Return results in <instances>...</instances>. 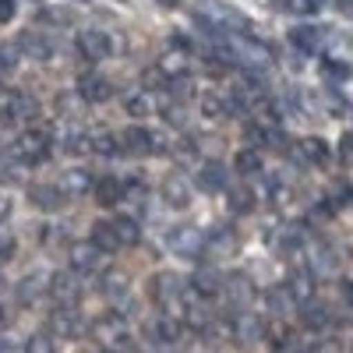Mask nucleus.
<instances>
[{"label":"nucleus","mask_w":353,"mask_h":353,"mask_svg":"<svg viewBox=\"0 0 353 353\" xmlns=\"http://www.w3.org/2000/svg\"><path fill=\"white\" fill-rule=\"evenodd\" d=\"M149 290H152V301H156L163 311H170V314H176V318L184 314V307H188V286L181 283V276L159 272V276H152Z\"/></svg>","instance_id":"nucleus-1"},{"label":"nucleus","mask_w":353,"mask_h":353,"mask_svg":"<svg viewBox=\"0 0 353 353\" xmlns=\"http://www.w3.org/2000/svg\"><path fill=\"white\" fill-rule=\"evenodd\" d=\"M92 336L103 346H110V350H134L138 346L131 329H128V321H124V314H113V311L92 321Z\"/></svg>","instance_id":"nucleus-2"},{"label":"nucleus","mask_w":353,"mask_h":353,"mask_svg":"<svg viewBox=\"0 0 353 353\" xmlns=\"http://www.w3.org/2000/svg\"><path fill=\"white\" fill-rule=\"evenodd\" d=\"M11 152H14L18 159H25L28 166L46 163L50 152H53V134H50V128H32V131H25V134L11 145Z\"/></svg>","instance_id":"nucleus-3"},{"label":"nucleus","mask_w":353,"mask_h":353,"mask_svg":"<svg viewBox=\"0 0 353 353\" xmlns=\"http://www.w3.org/2000/svg\"><path fill=\"white\" fill-rule=\"evenodd\" d=\"M39 117V103L25 92H14V88H4L0 92V121L4 124H32Z\"/></svg>","instance_id":"nucleus-4"},{"label":"nucleus","mask_w":353,"mask_h":353,"mask_svg":"<svg viewBox=\"0 0 353 353\" xmlns=\"http://www.w3.org/2000/svg\"><path fill=\"white\" fill-rule=\"evenodd\" d=\"M121 149H124L128 156H156V152H170V145L163 141V134L134 124V128H128V131L121 134Z\"/></svg>","instance_id":"nucleus-5"},{"label":"nucleus","mask_w":353,"mask_h":353,"mask_svg":"<svg viewBox=\"0 0 353 353\" xmlns=\"http://www.w3.org/2000/svg\"><path fill=\"white\" fill-rule=\"evenodd\" d=\"M166 248H170L176 258L198 261L201 251H205V233H198L194 226H173V230L166 233Z\"/></svg>","instance_id":"nucleus-6"},{"label":"nucleus","mask_w":353,"mask_h":353,"mask_svg":"<svg viewBox=\"0 0 353 353\" xmlns=\"http://www.w3.org/2000/svg\"><path fill=\"white\" fill-rule=\"evenodd\" d=\"M46 290H50V297H53V304H57V307H78L81 283H78L71 272H57V276H50Z\"/></svg>","instance_id":"nucleus-7"},{"label":"nucleus","mask_w":353,"mask_h":353,"mask_svg":"<svg viewBox=\"0 0 353 353\" xmlns=\"http://www.w3.org/2000/svg\"><path fill=\"white\" fill-rule=\"evenodd\" d=\"M78 50H81L85 61H106L113 53V39L106 32H99V28H85L78 36Z\"/></svg>","instance_id":"nucleus-8"},{"label":"nucleus","mask_w":353,"mask_h":353,"mask_svg":"<svg viewBox=\"0 0 353 353\" xmlns=\"http://www.w3.org/2000/svg\"><path fill=\"white\" fill-rule=\"evenodd\" d=\"M149 336H152L159 346H176V343H181V336H184V325H181V318H176V314L163 311L159 318H152Z\"/></svg>","instance_id":"nucleus-9"},{"label":"nucleus","mask_w":353,"mask_h":353,"mask_svg":"<svg viewBox=\"0 0 353 353\" xmlns=\"http://www.w3.org/2000/svg\"><path fill=\"white\" fill-rule=\"evenodd\" d=\"M113 92H117L113 81L103 74H81L78 78V96L85 103H106V99H113Z\"/></svg>","instance_id":"nucleus-10"},{"label":"nucleus","mask_w":353,"mask_h":353,"mask_svg":"<svg viewBox=\"0 0 353 353\" xmlns=\"http://www.w3.org/2000/svg\"><path fill=\"white\" fill-rule=\"evenodd\" d=\"M198 14L201 18H209V21H216L219 28H226V32H233L230 25H244V18L233 11V8H226V4H219V0H198Z\"/></svg>","instance_id":"nucleus-11"},{"label":"nucleus","mask_w":353,"mask_h":353,"mask_svg":"<svg viewBox=\"0 0 353 353\" xmlns=\"http://www.w3.org/2000/svg\"><path fill=\"white\" fill-rule=\"evenodd\" d=\"M163 201L170 205V209H176V212H184L191 205V184L184 181L181 173H170L163 181Z\"/></svg>","instance_id":"nucleus-12"},{"label":"nucleus","mask_w":353,"mask_h":353,"mask_svg":"<svg viewBox=\"0 0 353 353\" xmlns=\"http://www.w3.org/2000/svg\"><path fill=\"white\" fill-rule=\"evenodd\" d=\"M237 251V237L226 230V226H216L212 233H205V251L201 258H230Z\"/></svg>","instance_id":"nucleus-13"},{"label":"nucleus","mask_w":353,"mask_h":353,"mask_svg":"<svg viewBox=\"0 0 353 353\" xmlns=\"http://www.w3.org/2000/svg\"><path fill=\"white\" fill-rule=\"evenodd\" d=\"M99 248L88 241V244H71V272H78V276H88V272H96L99 269Z\"/></svg>","instance_id":"nucleus-14"},{"label":"nucleus","mask_w":353,"mask_h":353,"mask_svg":"<svg viewBox=\"0 0 353 353\" xmlns=\"http://www.w3.org/2000/svg\"><path fill=\"white\" fill-rule=\"evenodd\" d=\"M28 198H32V205H36V209H43V212H57L68 201L64 191L57 188V184H32V188H28Z\"/></svg>","instance_id":"nucleus-15"},{"label":"nucleus","mask_w":353,"mask_h":353,"mask_svg":"<svg viewBox=\"0 0 353 353\" xmlns=\"http://www.w3.org/2000/svg\"><path fill=\"white\" fill-rule=\"evenodd\" d=\"M156 68L170 78V81H184L188 74H191V61L181 53V50H170V53H163L159 61H156Z\"/></svg>","instance_id":"nucleus-16"},{"label":"nucleus","mask_w":353,"mask_h":353,"mask_svg":"<svg viewBox=\"0 0 353 353\" xmlns=\"http://www.w3.org/2000/svg\"><path fill=\"white\" fill-rule=\"evenodd\" d=\"M198 188H201V191H209V194L226 191V188H230V181H226V166H223V163H205V166L198 170Z\"/></svg>","instance_id":"nucleus-17"},{"label":"nucleus","mask_w":353,"mask_h":353,"mask_svg":"<svg viewBox=\"0 0 353 353\" xmlns=\"http://www.w3.org/2000/svg\"><path fill=\"white\" fill-rule=\"evenodd\" d=\"M57 188L64 191V198H81L88 188H92V176H88V170H64Z\"/></svg>","instance_id":"nucleus-18"},{"label":"nucleus","mask_w":353,"mask_h":353,"mask_svg":"<svg viewBox=\"0 0 353 353\" xmlns=\"http://www.w3.org/2000/svg\"><path fill=\"white\" fill-rule=\"evenodd\" d=\"M261 332H265L261 318H254L251 311H237V314H233V336H237L241 343H254V339H261Z\"/></svg>","instance_id":"nucleus-19"},{"label":"nucleus","mask_w":353,"mask_h":353,"mask_svg":"<svg viewBox=\"0 0 353 353\" xmlns=\"http://www.w3.org/2000/svg\"><path fill=\"white\" fill-rule=\"evenodd\" d=\"M191 290L198 293V297H219L223 293V276L216 269H198L191 276Z\"/></svg>","instance_id":"nucleus-20"},{"label":"nucleus","mask_w":353,"mask_h":353,"mask_svg":"<svg viewBox=\"0 0 353 353\" xmlns=\"http://www.w3.org/2000/svg\"><path fill=\"white\" fill-rule=\"evenodd\" d=\"M113 233H117V241H121V248H134L141 241V226L131 219V216H113L110 219Z\"/></svg>","instance_id":"nucleus-21"},{"label":"nucleus","mask_w":353,"mask_h":353,"mask_svg":"<svg viewBox=\"0 0 353 353\" xmlns=\"http://www.w3.org/2000/svg\"><path fill=\"white\" fill-rule=\"evenodd\" d=\"M96 201L103 205V209H113L117 201H124V184L117 181V176H103V181H96Z\"/></svg>","instance_id":"nucleus-22"},{"label":"nucleus","mask_w":353,"mask_h":353,"mask_svg":"<svg viewBox=\"0 0 353 353\" xmlns=\"http://www.w3.org/2000/svg\"><path fill=\"white\" fill-rule=\"evenodd\" d=\"M28 170H32V166L11 152L8 159H0V181H4V184H25L28 181Z\"/></svg>","instance_id":"nucleus-23"},{"label":"nucleus","mask_w":353,"mask_h":353,"mask_svg":"<svg viewBox=\"0 0 353 353\" xmlns=\"http://www.w3.org/2000/svg\"><path fill=\"white\" fill-rule=\"evenodd\" d=\"M92 241L103 254H113L117 248H121V241H117V233H113V226H110V219H99V223H92Z\"/></svg>","instance_id":"nucleus-24"},{"label":"nucleus","mask_w":353,"mask_h":353,"mask_svg":"<svg viewBox=\"0 0 353 353\" xmlns=\"http://www.w3.org/2000/svg\"><path fill=\"white\" fill-rule=\"evenodd\" d=\"M124 110L131 113V117H149V113H156V99H152V92L149 88H138V92H131V96H124Z\"/></svg>","instance_id":"nucleus-25"},{"label":"nucleus","mask_w":353,"mask_h":353,"mask_svg":"<svg viewBox=\"0 0 353 353\" xmlns=\"http://www.w3.org/2000/svg\"><path fill=\"white\" fill-rule=\"evenodd\" d=\"M18 46H21L28 57H36V61H50V57H53V46H50L43 36H36V32H25V36L18 39Z\"/></svg>","instance_id":"nucleus-26"},{"label":"nucleus","mask_w":353,"mask_h":353,"mask_svg":"<svg viewBox=\"0 0 353 353\" xmlns=\"http://www.w3.org/2000/svg\"><path fill=\"white\" fill-rule=\"evenodd\" d=\"M50 325L57 336H74L78 332V321H74V307H57L53 318H50Z\"/></svg>","instance_id":"nucleus-27"},{"label":"nucleus","mask_w":353,"mask_h":353,"mask_svg":"<svg viewBox=\"0 0 353 353\" xmlns=\"http://www.w3.org/2000/svg\"><path fill=\"white\" fill-rule=\"evenodd\" d=\"M92 152H99V156H117V152H124V149H121V134H113V131H96V134H92Z\"/></svg>","instance_id":"nucleus-28"},{"label":"nucleus","mask_w":353,"mask_h":353,"mask_svg":"<svg viewBox=\"0 0 353 353\" xmlns=\"http://www.w3.org/2000/svg\"><path fill=\"white\" fill-rule=\"evenodd\" d=\"M290 43L301 46L304 53H314V50L321 46V32H318V28H293V32H290Z\"/></svg>","instance_id":"nucleus-29"},{"label":"nucleus","mask_w":353,"mask_h":353,"mask_svg":"<svg viewBox=\"0 0 353 353\" xmlns=\"http://www.w3.org/2000/svg\"><path fill=\"white\" fill-rule=\"evenodd\" d=\"M301 149H304V159H307V163H318V166L329 163V145L321 141V138H304Z\"/></svg>","instance_id":"nucleus-30"},{"label":"nucleus","mask_w":353,"mask_h":353,"mask_svg":"<svg viewBox=\"0 0 353 353\" xmlns=\"http://www.w3.org/2000/svg\"><path fill=\"white\" fill-rule=\"evenodd\" d=\"M64 152L71 156H85V152H92V134H85V131H71L64 138Z\"/></svg>","instance_id":"nucleus-31"},{"label":"nucleus","mask_w":353,"mask_h":353,"mask_svg":"<svg viewBox=\"0 0 353 353\" xmlns=\"http://www.w3.org/2000/svg\"><path fill=\"white\" fill-rule=\"evenodd\" d=\"M198 110H201L205 121H219V117H226L223 96H201V99H198Z\"/></svg>","instance_id":"nucleus-32"},{"label":"nucleus","mask_w":353,"mask_h":353,"mask_svg":"<svg viewBox=\"0 0 353 353\" xmlns=\"http://www.w3.org/2000/svg\"><path fill=\"white\" fill-rule=\"evenodd\" d=\"M226 194H230V209L233 212H251L254 209V194L248 188H226Z\"/></svg>","instance_id":"nucleus-33"},{"label":"nucleus","mask_w":353,"mask_h":353,"mask_svg":"<svg viewBox=\"0 0 353 353\" xmlns=\"http://www.w3.org/2000/svg\"><path fill=\"white\" fill-rule=\"evenodd\" d=\"M39 279H43V276H25V279L18 283V301H21V304H32L39 293H43L46 283H39Z\"/></svg>","instance_id":"nucleus-34"},{"label":"nucleus","mask_w":353,"mask_h":353,"mask_svg":"<svg viewBox=\"0 0 353 353\" xmlns=\"http://www.w3.org/2000/svg\"><path fill=\"white\" fill-rule=\"evenodd\" d=\"M233 170L244 173V176H251V173L261 170V156H258L254 149H244V152H237V159H233Z\"/></svg>","instance_id":"nucleus-35"},{"label":"nucleus","mask_w":353,"mask_h":353,"mask_svg":"<svg viewBox=\"0 0 353 353\" xmlns=\"http://www.w3.org/2000/svg\"><path fill=\"white\" fill-rule=\"evenodd\" d=\"M301 318H304V325H311V329H325L329 325V311L321 304H304Z\"/></svg>","instance_id":"nucleus-36"},{"label":"nucleus","mask_w":353,"mask_h":353,"mask_svg":"<svg viewBox=\"0 0 353 353\" xmlns=\"http://www.w3.org/2000/svg\"><path fill=\"white\" fill-rule=\"evenodd\" d=\"M290 297H297V301H307V293L314 290V283H311V276L307 272H293V279H290Z\"/></svg>","instance_id":"nucleus-37"},{"label":"nucleus","mask_w":353,"mask_h":353,"mask_svg":"<svg viewBox=\"0 0 353 353\" xmlns=\"http://www.w3.org/2000/svg\"><path fill=\"white\" fill-rule=\"evenodd\" d=\"M103 293H106V297H124V293H128V279L121 276V272H110V276H103Z\"/></svg>","instance_id":"nucleus-38"},{"label":"nucleus","mask_w":353,"mask_h":353,"mask_svg":"<svg viewBox=\"0 0 353 353\" xmlns=\"http://www.w3.org/2000/svg\"><path fill=\"white\" fill-rule=\"evenodd\" d=\"M141 85L149 88V92H156V88H170L173 81H170V78H166V74H163L159 68H149V71L141 74Z\"/></svg>","instance_id":"nucleus-39"},{"label":"nucleus","mask_w":353,"mask_h":353,"mask_svg":"<svg viewBox=\"0 0 353 353\" xmlns=\"http://www.w3.org/2000/svg\"><path fill=\"white\" fill-rule=\"evenodd\" d=\"M321 71H325L329 78H339V81L350 78V64H346V61H332V57H325V61H321Z\"/></svg>","instance_id":"nucleus-40"},{"label":"nucleus","mask_w":353,"mask_h":353,"mask_svg":"<svg viewBox=\"0 0 353 353\" xmlns=\"http://www.w3.org/2000/svg\"><path fill=\"white\" fill-rule=\"evenodd\" d=\"M14 248H18V241H14V233H11L8 226H0V261H8V258H14Z\"/></svg>","instance_id":"nucleus-41"},{"label":"nucleus","mask_w":353,"mask_h":353,"mask_svg":"<svg viewBox=\"0 0 353 353\" xmlns=\"http://www.w3.org/2000/svg\"><path fill=\"white\" fill-rule=\"evenodd\" d=\"M286 11H293V14H314L318 0H286Z\"/></svg>","instance_id":"nucleus-42"},{"label":"nucleus","mask_w":353,"mask_h":353,"mask_svg":"<svg viewBox=\"0 0 353 353\" xmlns=\"http://www.w3.org/2000/svg\"><path fill=\"white\" fill-rule=\"evenodd\" d=\"M25 350H36V353H46V350H53V343H50V336H32L25 343Z\"/></svg>","instance_id":"nucleus-43"},{"label":"nucleus","mask_w":353,"mask_h":353,"mask_svg":"<svg viewBox=\"0 0 353 353\" xmlns=\"http://www.w3.org/2000/svg\"><path fill=\"white\" fill-rule=\"evenodd\" d=\"M339 159H343V163H353V134H346V138L339 141Z\"/></svg>","instance_id":"nucleus-44"},{"label":"nucleus","mask_w":353,"mask_h":353,"mask_svg":"<svg viewBox=\"0 0 353 353\" xmlns=\"http://www.w3.org/2000/svg\"><path fill=\"white\" fill-rule=\"evenodd\" d=\"M14 18V0H0V21H11Z\"/></svg>","instance_id":"nucleus-45"},{"label":"nucleus","mask_w":353,"mask_h":353,"mask_svg":"<svg viewBox=\"0 0 353 353\" xmlns=\"http://www.w3.org/2000/svg\"><path fill=\"white\" fill-rule=\"evenodd\" d=\"M336 11L343 18H353V0H336Z\"/></svg>","instance_id":"nucleus-46"},{"label":"nucleus","mask_w":353,"mask_h":353,"mask_svg":"<svg viewBox=\"0 0 353 353\" xmlns=\"http://www.w3.org/2000/svg\"><path fill=\"white\" fill-rule=\"evenodd\" d=\"M343 297L353 304V279H346V283H343Z\"/></svg>","instance_id":"nucleus-47"},{"label":"nucleus","mask_w":353,"mask_h":353,"mask_svg":"<svg viewBox=\"0 0 353 353\" xmlns=\"http://www.w3.org/2000/svg\"><path fill=\"white\" fill-rule=\"evenodd\" d=\"M156 4H159V8H170V11H173V8H181V0H156Z\"/></svg>","instance_id":"nucleus-48"},{"label":"nucleus","mask_w":353,"mask_h":353,"mask_svg":"<svg viewBox=\"0 0 353 353\" xmlns=\"http://www.w3.org/2000/svg\"><path fill=\"white\" fill-rule=\"evenodd\" d=\"M0 64H4V68H8V64H11V61H8V57H4V50H0Z\"/></svg>","instance_id":"nucleus-49"}]
</instances>
